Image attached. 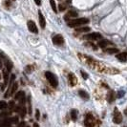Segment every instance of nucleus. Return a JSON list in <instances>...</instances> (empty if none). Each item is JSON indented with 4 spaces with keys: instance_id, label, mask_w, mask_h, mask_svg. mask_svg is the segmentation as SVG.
I'll list each match as a JSON object with an SVG mask.
<instances>
[{
    "instance_id": "obj_1",
    "label": "nucleus",
    "mask_w": 127,
    "mask_h": 127,
    "mask_svg": "<svg viewBox=\"0 0 127 127\" xmlns=\"http://www.w3.org/2000/svg\"><path fill=\"white\" fill-rule=\"evenodd\" d=\"M90 22V20L88 18H85V17H82V18H76V19H71L67 22V25L71 28H76V27H79L81 25H85V24H88Z\"/></svg>"
},
{
    "instance_id": "obj_2",
    "label": "nucleus",
    "mask_w": 127,
    "mask_h": 127,
    "mask_svg": "<svg viewBox=\"0 0 127 127\" xmlns=\"http://www.w3.org/2000/svg\"><path fill=\"white\" fill-rule=\"evenodd\" d=\"M45 76H46L47 80L49 81V83L51 84V86H53V88H56L57 87V85H58L57 78H56V76H54L53 73H51V72H46L45 73Z\"/></svg>"
},
{
    "instance_id": "obj_3",
    "label": "nucleus",
    "mask_w": 127,
    "mask_h": 127,
    "mask_svg": "<svg viewBox=\"0 0 127 127\" xmlns=\"http://www.w3.org/2000/svg\"><path fill=\"white\" fill-rule=\"evenodd\" d=\"M84 124H85V126H88V127L95 126V125H97V120H96V118L93 117L92 114L89 113V114H87L86 117H85Z\"/></svg>"
},
{
    "instance_id": "obj_4",
    "label": "nucleus",
    "mask_w": 127,
    "mask_h": 127,
    "mask_svg": "<svg viewBox=\"0 0 127 127\" xmlns=\"http://www.w3.org/2000/svg\"><path fill=\"white\" fill-rule=\"evenodd\" d=\"M113 121L116 124H120L122 121V116L120 113V111L118 110V108L114 109V113H113Z\"/></svg>"
},
{
    "instance_id": "obj_5",
    "label": "nucleus",
    "mask_w": 127,
    "mask_h": 127,
    "mask_svg": "<svg viewBox=\"0 0 127 127\" xmlns=\"http://www.w3.org/2000/svg\"><path fill=\"white\" fill-rule=\"evenodd\" d=\"M53 43L54 45H57V46H62L64 44V38L62 35L60 34H56L53 37Z\"/></svg>"
},
{
    "instance_id": "obj_6",
    "label": "nucleus",
    "mask_w": 127,
    "mask_h": 127,
    "mask_svg": "<svg viewBox=\"0 0 127 127\" xmlns=\"http://www.w3.org/2000/svg\"><path fill=\"white\" fill-rule=\"evenodd\" d=\"M102 36L100 33H92L89 34H86L83 38L85 39H89V40H97V39H100Z\"/></svg>"
},
{
    "instance_id": "obj_7",
    "label": "nucleus",
    "mask_w": 127,
    "mask_h": 127,
    "mask_svg": "<svg viewBox=\"0 0 127 127\" xmlns=\"http://www.w3.org/2000/svg\"><path fill=\"white\" fill-rule=\"evenodd\" d=\"M27 25H28V29H29L30 32H32V33H38L37 27H36L35 23H34L33 20H29Z\"/></svg>"
},
{
    "instance_id": "obj_8",
    "label": "nucleus",
    "mask_w": 127,
    "mask_h": 127,
    "mask_svg": "<svg viewBox=\"0 0 127 127\" xmlns=\"http://www.w3.org/2000/svg\"><path fill=\"white\" fill-rule=\"evenodd\" d=\"M77 16V13H76V11H70V12H68L65 15H64V19H65V21H69V20H71V19H73L74 17H76Z\"/></svg>"
},
{
    "instance_id": "obj_9",
    "label": "nucleus",
    "mask_w": 127,
    "mask_h": 127,
    "mask_svg": "<svg viewBox=\"0 0 127 127\" xmlns=\"http://www.w3.org/2000/svg\"><path fill=\"white\" fill-rule=\"evenodd\" d=\"M68 80H69V84H70V86H75L76 83H77V79H76V76L74 75V74H72V73H70L69 75H68Z\"/></svg>"
},
{
    "instance_id": "obj_10",
    "label": "nucleus",
    "mask_w": 127,
    "mask_h": 127,
    "mask_svg": "<svg viewBox=\"0 0 127 127\" xmlns=\"http://www.w3.org/2000/svg\"><path fill=\"white\" fill-rule=\"evenodd\" d=\"M38 17H39V23H40L41 28L44 29L45 26H46V21H45V17L43 16V14H42V13L40 11L38 12Z\"/></svg>"
},
{
    "instance_id": "obj_11",
    "label": "nucleus",
    "mask_w": 127,
    "mask_h": 127,
    "mask_svg": "<svg viewBox=\"0 0 127 127\" xmlns=\"http://www.w3.org/2000/svg\"><path fill=\"white\" fill-rule=\"evenodd\" d=\"M113 43L111 42V41H109V40H107V39H103V40H100V42H99V47H100V48H105L106 46H108V45H112Z\"/></svg>"
},
{
    "instance_id": "obj_12",
    "label": "nucleus",
    "mask_w": 127,
    "mask_h": 127,
    "mask_svg": "<svg viewBox=\"0 0 127 127\" xmlns=\"http://www.w3.org/2000/svg\"><path fill=\"white\" fill-rule=\"evenodd\" d=\"M117 58H118L120 61H122V62L126 61L127 60V53L123 52V53H118V54H117Z\"/></svg>"
},
{
    "instance_id": "obj_13",
    "label": "nucleus",
    "mask_w": 127,
    "mask_h": 127,
    "mask_svg": "<svg viewBox=\"0 0 127 127\" xmlns=\"http://www.w3.org/2000/svg\"><path fill=\"white\" fill-rule=\"evenodd\" d=\"M115 100V93L114 91H109L108 94H107V101L108 102H113Z\"/></svg>"
},
{
    "instance_id": "obj_14",
    "label": "nucleus",
    "mask_w": 127,
    "mask_h": 127,
    "mask_svg": "<svg viewBox=\"0 0 127 127\" xmlns=\"http://www.w3.org/2000/svg\"><path fill=\"white\" fill-rule=\"evenodd\" d=\"M17 88H18V83L16 82V81H14L13 82V84L12 85V87H11V92H10V96H13L15 92H16V90H17Z\"/></svg>"
},
{
    "instance_id": "obj_15",
    "label": "nucleus",
    "mask_w": 127,
    "mask_h": 127,
    "mask_svg": "<svg viewBox=\"0 0 127 127\" xmlns=\"http://www.w3.org/2000/svg\"><path fill=\"white\" fill-rule=\"evenodd\" d=\"M3 78H4V84L7 85L9 81V71L8 70H3Z\"/></svg>"
},
{
    "instance_id": "obj_16",
    "label": "nucleus",
    "mask_w": 127,
    "mask_h": 127,
    "mask_svg": "<svg viewBox=\"0 0 127 127\" xmlns=\"http://www.w3.org/2000/svg\"><path fill=\"white\" fill-rule=\"evenodd\" d=\"M78 95H79L82 99H84V100H88V99H89L88 93L85 92V91H83V90H79V91H78Z\"/></svg>"
},
{
    "instance_id": "obj_17",
    "label": "nucleus",
    "mask_w": 127,
    "mask_h": 127,
    "mask_svg": "<svg viewBox=\"0 0 127 127\" xmlns=\"http://www.w3.org/2000/svg\"><path fill=\"white\" fill-rule=\"evenodd\" d=\"M5 59V58H4ZM5 66H6V69L9 71V72H11V70L13 69V63L10 61V60H8V59H5Z\"/></svg>"
},
{
    "instance_id": "obj_18",
    "label": "nucleus",
    "mask_w": 127,
    "mask_h": 127,
    "mask_svg": "<svg viewBox=\"0 0 127 127\" xmlns=\"http://www.w3.org/2000/svg\"><path fill=\"white\" fill-rule=\"evenodd\" d=\"M25 96V93L23 92V91H19V92H17L16 94H15V96H14V100H19L21 98H23Z\"/></svg>"
},
{
    "instance_id": "obj_19",
    "label": "nucleus",
    "mask_w": 127,
    "mask_h": 127,
    "mask_svg": "<svg viewBox=\"0 0 127 127\" xmlns=\"http://www.w3.org/2000/svg\"><path fill=\"white\" fill-rule=\"evenodd\" d=\"M90 31L89 27H82V28H76V32L77 33H87Z\"/></svg>"
},
{
    "instance_id": "obj_20",
    "label": "nucleus",
    "mask_w": 127,
    "mask_h": 127,
    "mask_svg": "<svg viewBox=\"0 0 127 127\" xmlns=\"http://www.w3.org/2000/svg\"><path fill=\"white\" fill-rule=\"evenodd\" d=\"M71 118H72L73 120H76V119H77V111L76 109L71 111Z\"/></svg>"
},
{
    "instance_id": "obj_21",
    "label": "nucleus",
    "mask_w": 127,
    "mask_h": 127,
    "mask_svg": "<svg viewBox=\"0 0 127 127\" xmlns=\"http://www.w3.org/2000/svg\"><path fill=\"white\" fill-rule=\"evenodd\" d=\"M50 4H51V7L52 9H53V11L56 13H57V9H56V4H55L54 0H50Z\"/></svg>"
},
{
    "instance_id": "obj_22",
    "label": "nucleus",
    "mask_w": 127,
    "mask_h": 127,
    "mask_svg": "<svg viewBox=\"0 0 127 127\" xmlns=\"http://www.w3.org/2000/svg\"><path fill=\"white\" fill-rule=\"evenodd\" d=\"M9 115H11V112H3V113H0V120H4V119L7 118Z\"/></svg>"
},
{
    "instance_id": "obj_23",
    "label": "nucleus",
    "mask_w": 127,
    "mask_h": 127,
    "mask_svg": "<svg viewBox=\"0 0 127 127\" xmlns=\"http://www.w3.org/2000/svg\"><path fill=\"white\" fill-rule=\"evenodd\" d=\"M105 52L108 53H117L119 52V49H117V48H109Z\"/></svg>"
},
{
    "instance_id": "obj_24",
    "label": "nucleus",
    "mask_w": 127,
    "mask_h": 127,
    "mask_svg": "<svg viewBox=\"0 0 127 127\" xmlns=\"http://www.w3.org/2000/svg\"><path fill=\"white\" fill-rule=\"evenodd\" d=\"M28 104H29V110H28V114L32 115V104H31V97H28Z\"/></svg>"
},
{
    "instance_id": "obj_25",
    "label": "nucleus",
    "mask_w": 127,
    "mask_h": 127,
    "mask_svg": "<svg viewBox=\"0 0 127 127\" xmlns=\"http://www.w3.org/2000/svg\"><path fill=\"white\" fill-rule=\"evenodd\" d=\"M9 120L12 122V124H13V123H18V117L10 118V119H9Z\"/></svg>"
},
{
    "instance_id": "obj_26",
    "label": "nucleus",
    "mask_w": 127,
    "mask_h": 127,
    "mask_svg": "<svg viewBox=\"0 0 127 127\" xmlns=\"http://www.w3.org/2000/svg\"><path fill=\"white\" fill-rule=\"evenodd\" d=\"M7 106H8V103L7 102H5L4 100H0V110L5 109Z\"/></svg>"
},
{
    "instance_id": "obj_27",
    "label": "nucleus",
    "mask_w": 127,
    "mask_h": 127,
    "mask_svg": "<svg viewBox=\"0 0 127 127\" xmlns=\"http://www.w3.org/2000/svg\"><path fill=\"white\" fill-rule=\"evenodd\" d=\"M66 8H67V5H64V4H60V5H58V10H59L60 12L65 11Z\"/></svg>"
},
{
    "instance_id": "obj_28",
    "label": "nucleus",
    "mask_w": 127,
    "mask_h": 127,
    "mask_svg": "<svg viewBox=\"0 0 127 127\" xmlns=\"http://www.w3.org/2000/svg\"><path fill=\"white\" fill-rule=\"evenodd\" d=\"M8 107L12 110V109H14V107H15V104H14V101L13 100H11V101L8 103Z\"/></svg>"
},
{
    "instance_id": "obj_29",
    "label": "nucleus",
    "mask_w": 127,
    "mask_h": 127,
    "mask_svg": "<svg viewBox=\"0 0 127 127\" xmlns=\"http://www.w3.org/2000/svg\"><path fill=\"white\" fill-rule=\"evenodd\" d=\"M26 113H27V112H26L25 107H21V108H20V111H19V114L21 115V117H24L26 115Z\"/></svg>"
},
{
    "instance_id": "obj_30",
    "label": "nucleus",
    "mask_w": 127,
    "mask_h": 127,
    "mask_svg": "<svg viewBox=\"0 0 127 127\" xmlns=\"http://www.w3.org/2000/svg\"><path fill=\"white\" fill-rule=\"evenodd\" d=\"M33 70V66H32V65H29V66H27L25 69V71L29 74V73H31L32 71Z\"/></svg>"
},
{
    "instance_id": "obj_31",
    "label": "nucleus",
    "mask_w": 127,
    "mask_h": 127,
    "mask_svg": "<svg viewBox=\"0 0 127 127\" xmlns=\"http://www.w3.org/2000/svg\"><path fill=\"white\" fill-rule=\"evenodd\" d=\"M35 118H36V120H39V118H40V113H39L38 109H36V111H35Z\"/></svg>"
},
{
    "instance_id": "obj_32",
    "label": "nucleus",
    "mask_w": 127,
    "mask_h": 127,
    "mask_svg": "<svg viewBox=\"0 0 127 127\" xmlns=\"http://www.w3.org/2000/svg\"><path fill=\"white\" fill-rule=\"evenodd\" d=\"M80 73H81V75H82V76H83V78H84V79H87V78H88V76H87V74H86V73H85L84 71H81Z\"/></svg>"
},
{
    "instance_id": "obj_33",
    "label": "nucleus",
    "mask_w": 127,
    "mask_h": 127,
    "mask_svg": "<svg viewBox=\"0 0 127 127\" xmlns=\"http://www.w3.org/2000/svg\"><path fill=\"white\" fill-rule=\"evenodd\" d=\"M123 95H124V92H123V91H120V92L118 93V98H119V99H120V98H122Z\"/></svg>"
},
{
    "instance_id": "obj_34",
    "label": "nucleus",
    "mask_w": 127,
    "mask_h": 127,
    "mask_svg": "<svg viewBox=\"0 0 127 127\" xmlns=\"http://www.w3.org/2000/svg\"><path fill=\"white\" fill-rule=\"evenodd\" d=\"M5 86H6V85H5L4 83H1V84H0V89H1V91H4Z\"/></svg>"
},
{
    "instance_id": "obj_35",
    "label": "nucleus",
    "mask_w": 127,
    "mask_h": 127,
    "mask_svg": "<svg viewBox=\"0 0 127 127\" xmlns=\"http://www.w3.org/2000/svg\"><path fill=\"white\" fill-rule=\"evenodd\" d=\"M34 2H35V4L37 6H40L41 5V0H34Z\"/></svg>"
},
{
    "instance_id": "obj_36",
    "label": "nucleus",
    "mask_w": 127,
    "mask_h": 127,
    "mask_svg": "<svg viewBox=\"0 0 127 127\" xmlns=\"http://www.w3.org/2000/svg\"><path fill=\"white\" fill-rule=\"evenodd\" d=\"M18 125H19V126H25L26 123H25V122H20V123L18 124Z\"/></svg>"
},
{
    "instance_id": "obj_37",
    "label": "nucleus",
    "mask_w": 127,
    "mask_h": 127,
    "mask_svg": "<svg viewBox=\"0 0 127 127\" xmlns=\"http://www.w3.org/2000/svg\"><path fill=\"white\" fill-rule=\"evenodd\" d=\"M6 4H7V6H10V5H11L10 1H6Z\"/></svg>"
},
{
    "instance_id": "obj_38",
    "label": "nucleus",
    "mask_w": 127,
    "mask_h": 127,
    "mask_svg": "<svg viewBox=\"0 0 127 127\" xmlns=\"http://www.w3.org/2000/svg\"><path fill=\"white\" fill-rule=\"evenodd\" d=\"M124 114H125V116H127V108L124 110Z\"/></svg>"
},
{
    "instance_id": "obj_39",
    "label": "nucleus",
    "mask_w": 127,
    "mask_h": 127,
    "mask_svg": "<svg viewBox=\"0 0 127 127\" xmlns=\"http://www.w3.org/2000/svg\"><path fill=\"white\" fill-rule=\"evenodd\" d=\"M33 126H36V127H38V126H39V125H38V124H37V123H33Z\"/></svg>"
},
{
    "instance_id": "obj_40",
    "label": "nucleus",
    "mask_w": 127,
    "mask_h": 127,
    "mask_svg": "<svg viewBox=\"0 0 127 127\" xmlns=\"http://www.w3.org/2000/svg\"><path fill=\"white\" fill-rule=\"evenodd\" d=\"M2 68V63H1V60H0V69Z\"/></svg>"
}]
</instances>
